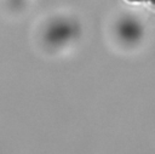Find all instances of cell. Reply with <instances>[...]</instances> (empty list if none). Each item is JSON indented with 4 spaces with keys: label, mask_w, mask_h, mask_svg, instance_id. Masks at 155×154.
Instances as JSON below:
<instances>
[{
    "label": "cell",
    "mask_w": 155,
    "mask_h": 154,
    "mask_svg": "<svg viewBox=\"0 0 155 154\" xmlns=\"http://www.w3.org/2000/svg\"><path fill=\"white\" fill-rule=\"evenodd\" d=\"M116 33H117V36L124 42L132 44L140 39L143 28L137 19H134L132 17H125L117 23Z\"/></svg>",
    "instance_id": "7a4b0ae2"
},
{
    "label": "cell",
    "mask_w": 155,
    "mask_h": 154,
    "mask_svg": "<svg viewBox=\"0 0 155 154\" xmlns=\"http://www.w3.org/2000/svg\"><path fill=\"white\" fill-rule=\"evenodd\" d=\"M15 1H21V0H15Z\"/></svg>",
    "instance_id": "3957f363"
},
{
    "label": "cell",
    "mask_w": 155,
    "mask_h": 154,
    "mask_svg": "<svg viewBox=\"0 0 155 154\" xmlns=\"http://www.w3.org/2000/svg\"><path fill=\"white\" fill-rule=\"evenodd\" d=\"M78 32L76 25L69 19H56L45 30V41L51 46H61L71 40Z\"/></svg>",
    "instance_id": "6da1fadb"
}]
</instances>
